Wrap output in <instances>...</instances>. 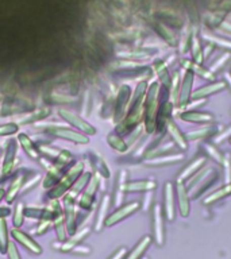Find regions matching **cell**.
Masks as SVG:
<instances>
[{"instance_id":"44dd1931","label":"cell","mask_w":231,"mask_h":259,"mask_svg":"<svg viewBox=\"0 0 231 259\" xmlns=\"http://www.w3.org/2000/svg\"><path fill=\"white\" fill-rule=\"evenodd\" d=\"M180 119L189 123H198V124H210L214 123V115L210 112H200V111H184L180 113Z\"/></svg>"},{"instance_id":"d4e9b609","label":"cell","mask_w":231,"mask_h":259,"mask_svg":"<svg viewBox=\"0 0 231 259\" xmlns=\"http://www.w3.org/2000/svg\"><path fill=\"white\" fill-rule=\"evenodd\" d=\"M153 69L158 77V82H160L164 88L169 89L172 76H170V73L169 70H168V66H166L165 62L162 60H156L153 62Z\"/></svg>"},{"instance_id":"9a60e30c","label":"cell","mask_w":231,"mask_h":259,"mask_svg":"<svg viewBox=\"0 0 231 259\" xmlns=\"http://www.w3.org/2000/svg\"><path fill=\"white\" fill-rule=\"evenodd\" d=\"M227 88L226 80H218L212 81L211 84L203 85L200 88H198L196 91L192 92V99H207L211 95H215V93L222 92L223 89Z\"/></svg>"},{"instance_id":"7dc6e473","label":"cell","mask_w":231,"mask_h":259,"mask_svg":"<svg viewBox=\"0 0 231 259\" xmlns=\"http://www.w3.org/2000/svg\"><path fill=\"white\" fill-rule=\"evenodd\" d=\"M223 173H224V182L228 184L231 182V154L226 153L223 154Z\"/></svg>"},{"instance_id":"003e7915","label":"cell","mask_w":231,"mask_h":259,"mask_svg":"<svg viewBox=\"0 0 231 259\" xmlns=\"http://www.w3.org/2000/svg\"><path fill=\"white\" fill-rule=\"evenodd\" d=\"M143 259H147V258H143Z\"/></svg>"},{"instance_id":"f546056e","label":"cell","mask_w":231,"mask_h":259,"mask_svg":"<svg viewBox=\"0 0 231 259\" xmlns=\"http://www.w3.org/2000/svg\"><path fill=\"white\" fill-rule=\"evenodd\" d=\"M24 180H26V174H18L14 180H12V182L10 184V188H8L7 193H6V201L8 202V204H11L14 200L16 198V196L19 194V192L22 190V186H23V182Z\"/></svg>"},{"instance_id":"4316f807","label":"cell","mask_w":231,"mask_h":259,"mask_svg":"<svg viewBox=\"0 0 231 259\" xmlns=\"http://www.w3.org/2000/svg\"><path fill=\"white\" fill-rule=\"evenodd\" d=\"M157 188V182L153 180H137V181H127L126 192H147Z\"/></svg>"},{"instance_id":"83f0119b","label":"cell","mask_w":231,"mask_h":259,"mask_svg":"<svg viewBox=\"0 0 231 259\" xmlns=\"http://www.w3.org/2000/svg\"><path fill=\"white\" fill-rule=\"evenodd\" d=\"M89 232H91V228H89V227H84V228H83L81 231H79L77 234H73L72 238L68 239V240H66V242L60 247V250L64 251V252L72 251L77 244H80V243L83 242L87 236H88Z\"/></svg>"},{"instance_id":"8d00e7d4","label":"cell","mask_w":231,"mask_h":259,"mask_svg":"<svg viewBox=\"0 0 231 259\" xmlns=\"http://www.w3.org/2000/svg\"><path fill=\"white\" fill-rule=\"evenodd\" d=\"M73 161V154L68 150H60V153L54 158V161L52 162L53 165L58 167V169L64 170L66 166H69V163Z\"/></svg>"},{"instance_id":"9f6ffc18","label":"cell","mask_w":231,"mask_h":259,"mask_svg":"<svg viewBox=\"0 0 231 259\" xmlns=\"http://www.w3.org/2000/svg\"><path fill=\"white\" fill-rule=\"evenodd\" d=\"M52 223H53L52 220H41L40 226H38V228H36V234L42 235L44 232H46Z\"/></svg>"},{"instance_id":"7bdbcfd3","label":"cell","mask_w":231,"mask_h":259,"mask_svg":"<svg viewBox=\"0 0 231 259\" xmlns=\"http://www.w3.org/2000/svg\"><path fill=\"white\" fill-rule=\"evenodd\" d=\"M157 30L160 31V35H161L162 38H164V39L168 42V44H170V45L177 44V38H176V35H174L173 32L170 31L169 28L166 27L165 24L158 23L157 24Z\"/></svg>"},{"instance_id":"cb8c5ba5","label":"cell","mask_w":231,"mask_h":259,"mask_svg":"<svg viewBox=\"0 0 231 259\" xmlns=\"http://www.w3.org/2000/svg\"><path fill=\"white\" fill-rule=\"evenodd\" d=\"M16 158V141H10L7 145V149H6V153H4V159H3V166H2V170H3L4 176L11 173L12 167H14V163H15Z\"/></svg>"},{"instance_id":"7402d4cb","label":"cell","mask_w":231,"mask_h":259,"mask_svg":"<svg viewBox=\"0 0 231 259\" xmlns=\"http://www.w3.org/2000/svg\"><path fill=\"white\" fill-rule=\"evenodd\" d=\"M11 235L14 236V239H15L16 242H19L24 248H27L28 251H31L32 254H42V248H41L40 244H38L31 236H28L27 234H24V232H22V231H19L16 228V230L12 231Z\"/></svg>"},{"instance_id":"8992f818","label":"cell","mask_w":231,"mask_h":259,"mask_svg":"<svg viewBox=\"0 0 231 259\" xmlns=\"http://www.w3.org/2000/svg\"><path fill=\"white\" fill-rule=\"evenodd\" d=\"M169 93L164 95V99L160 101L157 111V117H156V133L162 134L166 133V123L172 117V112H173V103L168 99Z\"/></svg>"},{"instance_id":"d6986e66","label":"cell","mask_w":231,"mask_h":259,"mask_svg":"<svg viewBox=\"0 0 231 259\" xmlns=\"http://www.w3.org/2000/svg\"><path fill=\"white\" fill-rule=\"evenodd\" d=\"M219 133V127L218 125L210 124L204 125L202 128H198V130H194V131H190L185 135L186 137V141L189 142H196V141H206V139H210L211 137H215L216 134Z\"/></svg>"},{"instance_id":"b9f144b4","label":"cell","mask_w":231,"mask_h":259,"mask_svg":"<svg viewBox=\"0 0 231 259\" xmlns=\"http://www.w3.org/2000/svg\"><path fill=\"white\" fill-rule=\"evenodd\" d=\"M54 228H56V234H57V239L60 240V242H64L65 238H66V228H65V219L64 214L60 216V218H57L54 220Z\"/></svg>"},{"instance_id":"db71d44e","label":"cell","mask_w":231,"mask_h":259,"mask_svg":"<svg viewBox=\"0 0 231 259\" xmlns=\"http://www.w3.org/2000/svg\"><path fill=\"white\" fill-rule=\"evenodd\" d=\"M207 99H190V101L185 105V111H194L195 108L202 107L203 104H206Z\"/></svg>"},{"instance_id":"f5cc1de1","label":"cell","mask_w":231,"mask_h":259,"mask_svg":"<svg viewBox=\"0 0 231 259\" xmlns=\"http://www.w3.org/2000/svg\"><path fill=\"white\" fill-rule=\"evenodd\" d=\"M26 177H27V176H26ZM41 180V174L40 173H35L34 174V178H30V180H27V178H26V180H24V182H23V186H22V192H27L28 189H30V188H31V186H34L36 184V182L40 181Z\"/></svg>"},{"instance_id":"816d5d0a","label":"cell","mask_w":231,"mask_h":259,"mask_svg":"<svg viewBox=\"0 0 231 259\" xmlns=\"http://www.w3.org/2000/svg\"><path fill=\"white\" fill-rule=\"evenodd\" d=\"M231 138V124L227 127L226 130H222V133H218L214 137V145H219V143H222L224 142V139H230Z\"/></svg>"},{"instance_id":"681fc988","label":"cell","mask_w":231,"mask_h":259,"mask_svg":"<svg viewBox=\"0 0 231 259\" xmlns=\"http://www.w3.org/2000/svg\"><path fill=\"white\" fill-rule=\"evenodd\" d=\"M45 208H24V216H27L30 219H44Z\"/></svg>"},{"instance_id":"d6a6232c","label":"cell","mask_w":231,"mask_h":259,"mask_svg":"<svg viewBox=\"0 0 231 259\" xmlns=\"http://www.w3.org/2000/svg\"><path fill=\"white\" fill-rule=\"evenodd\" d=\"M107 143H108L113 150H117L119 153H126L127 149H129V145L123 141V138L122 135L117 133V131H113V133H109L107 135Z\"/></svg>"},{"instance_id":"30bf717a","label":"cell","mask_w":231,"mask_h":259,"mask_svg":"<svg viewBox=\"0 0 231 259\" xmlns=\"http://www.w3.org/2000/svg\"><path fill=\"white\" fill-rule=\"evenodd\" d=\"M49 133L54 135L56 138H61V139H65V141L77 143V145H87L89 142L87 135L79 133V131H74L72 128H68V127H60L58 125V127L49 130Z\"/></svg>"},{"instance_id":"680465c9","label":"cell","mask_w":231,"mask_h":259,"mask_svg":"<svg viewBox=\"0 0 231 259\" xmlns=\"http://www.w3.org/2000/svg\"><path fill=\"white\" fill-rule=\"evenodd\" d=\"M151 200H153V193H151V190H147L145 194V197H143V204H142V208H143L145 210L149 209Z\"/></svg>"},{"instance_id":"603a6c76","label":"cell","mask_w":231,"mask_h":259,"mask_svg":"<svg viewBox=\"0 0 231 259\" xmlns=\"http://www.w3.org/2000/svg\"><path fill=\"white\" fill-rule=\"evenodd\" d=\"M127 184V171L121 170L117 177V184H115V190H113V205L119 206L123 202L125 198V188Z\"/></svg>"},{"instance_id":"52a82bcc","label":"cell","mask_w":231,"mask_h":259,"mask_svg":"<svg viewBox=\"0 0 231 259\" xmlns=\"http://www.w3.org/2000/svg\"><path fill=\"white\" fill-rule=\"evenodd\" d=\"M64 219L65 226H66V231L69 234H74L76 232V209H74V194L73 193H65L64 196Z\"/></svg>"},{"instance_id":"7c38bea8","label":"cell","mask_w":231,"mask_h":259,"mask_svg":"<svg viewBox=\"0 0 231 259\" xmlns=\"http://www.w3.org/2000/svg\"><path fill=\"white\" fill-rule=\"evenodd\" d=\"M166 134H169L170 139L173 142L174 145L177 146V149H180L181 151H185L188 149V141H186L185 134H182V131L180 130L174 120L170 117L168 123H166V128H165Z\"/></svg>"},{"instance_id":"3957f363","label":"cell","mask_w":231,"mask_h":259,"mask_svg":"<svg viewBox=\"0 0 231 259\" xmlns=\"http://www.w3.org/2000/svg\"><path fill=\"white\" fill-rule=\"evenodd\" d=\"M160 89H161L160 82L157 81L151 82V85L147 88L143 101V128L145 133L149 135L156 133V117L160 105Z\"/></svg>"},{"instance_id":"6da1fadb","label":"cell","mask_w":231,"mask_h":259,"mask_svg":"<svg viewBox=\"0 0 231 259\" xmlns=\"http://www.w3.org/2000/svg\"><path fill=\"white\" fill-rule=\"evenodd\" d=\"M147 88L149 87H147L146 81H141L137 85L135 92H134L133 97L130 100L127 113L117 125V133L119 135L130 134L143 121V101H145Z\"/></svg>"},{"instance_id":"bcb514c9","label":"cell","mask_w":231,"mask_h":259,"mask_svg":"<svg viewBox=\"0 0 231 259\" xmlns=\"http://www.w3.org/2000/svg\"><path fill=\"white\" fill-rule=\"evenodd\" d=\"M49 115H50V109L49 108H46V107H44V108H38L35 109V111L28 116L27 120H24L23 123H32V121L35 120H42V119H46Z\"/></svg>"},{"instance_id":"2e32d148","label":"cell","mask_w":231,"mask_h":259,"mask_svg":"<svg viewBox=\"0 0 231 259\" xmlns=\"http://www.w3.org/2000/svg\"><path fill=\"white\" fill-rule=\"evenodd\" d=\"M176 194L178 200V210L181 216L186 218L189 214V194H188L185 181H181V180L176 181Z\"/></svg>"},{"instance_id":"e0dca14e","label":"cell","mask_w":231,"mask_h":259,"mask_svg":"<svg viewBox=\"0 0 231 259\" xmlns=\"http://www.w3.org/2000/svg\"><path fill=\"white\" fill-rule=\"evenodd\" d=\"M207 158L204 155H198V157H195L192 161L182 167V170L180 171V174L177 176V180H181V181H186V180H189L195 173H198L199 170L204 167L206 165Z\"/></svg>"},{"instance_id":"ac0fdd59","label":"cell","mask_w":231,"mask_h":259,"mask_svg":"<svg viewBox=\"0 0 231 259\" xmlns=\"http://www.w3.org/2000/svg\"><path fill=\"white\" fill-rule=\"evenodd\" d=\"M184 153H168L157 155V157L149 158L146 159L145 163L149 166H165V165H173L180 161H184Z\"/></svg>"},{"instance_id":"f6af8a7d","label":"cell","mask_w":231,"mask_h":259,"mask_svg":"<svg viewBox=\"0 0 231 259\" xmlns=\"http://www.w3.org/2000/svg\"><path fill=\"white\" fill-rule=\"evenodd\" d=\"M204 39H210V42L208 44H211L212 46H219V48H223V49H227V50H231V42L230 40L227 39H220L219 36L216 35H208V34H204Z\"/></svg>"},{"instance_id":"5b68a950","label":"cell","mask_w":231,"mask_h":259,"mask_svg":"<svg viewBox=\"0 0 231 259\" xmlns=\"http://www.w3.org/2000/svg\"><path fill=\"white\" fill-rule=\"evenodd\" d=\"M130 100H131V89L129 85H122L118 91L117 100H115V107H113V119L115 121H119L126 116L127 109H129Z\"/></svg>"},{"instance_id":"f907efd6","label":"cell","mask_w":231,"mask_h":259,"mask_svg":"<svg viewBox=\"0 0 231 259\" xmlns=\"http://www.w3.org/2000/svg\"><path fill=\"white\" fill-rule=\"evenodd\" d=\"M93 201H95V196L83 193L81 194L80 200H79V205H80L83 209H89V208L93 205Z\"/></svg>"},{"instance_id":"d590c367","label":"cell","mask_w":231,"mask_h":259,"mask_svg":"<svg viewBox=\"0 0 231 259\" xmlns=\"http://www.w3.org/2000/svg\"><path fill=\"white\" fill-rule=\"evenodd\" d=\"M150 243H151V238L150 236H145V238H142L138 244L133 248V251L127 255V258L126 259H141V256L143 255L146 250H147V247L150 246Z\"/></svg>"},{"instance_id":"60d3db41","label":"cell","mask_w":231,"mask_h":259,"mask_svg":"<svg viewBox=\"0 0 231 259\" xmlns=\"http://www.w3.org/2000/svg\"><path fill=\"white\" fill-rule=\"evenodd\" d=\"M8 234H7V223L6 219H0V251L6 252L8 246Z\"/></svg>"},{"instance_id":"1f68e13d","label":"cell","mask_w":231,"mask_h":259,"mask_svg":"<svg viewBox=\"0 0 231 259\" xmlns=\"http://www.w3.org/2000/svg\"><path fill=\"white\" fill-rule=\"evenodd\" d=\"M231 194V182L226 184V185H223L222 188H219L218 190H215L212 193H210L207 196L203 202H204V205H210V204H214V202L219 201V200H222V198L227 197V196H230Z\"/></svg>"},{"instance_id":"c3c4849f","label":"cell","mask_w":231,"mask_h":259,"mask_svg":"<svg viewBox=\"0 0 231 259\" xmlns=\"http://www.w3.org/2000/svg\"><path fill=\"white\" fill-rule=\"evenodd\" d=\"M19 131V125L16 123H6L0 124V137H10Z\"/></svg>"},{"instance_id":"6125c7cd","label":"cell","mask_w":231,"mask_h":259,"mask_svg":"<svg viewBox=\"0 0 231 259\" xmlns=\"http://www.w3.org/2000/svg\"><path fill=\"white\" fill-rule=\"evenodd\" d=\"M224 80H226V82H227V88H230V91H231V76L230 74H228V76H226V78H224Z\"/></svg>"},{"instance_id":"e7e4bbea","label":"cell","mask_w":231,"mask_h":259,"mask_svg":"<svg viewBox=\"0 0 231 259\" xmlns=\"http://www.w3.org/2000/svg\"><path fill=\"white\" fill-rule=\"evenodd\" d=\"M228 141H230V143H231V138H230V139H228Z\"/></svg>"},{"instance_id":"8fae6325","label":"cell","mask_w":231,"mask_h":259,"mask_svg":"<svg viewBox=\"0 0 231 259\" xmlns=\"http://www.w3.org/2000/svg\"><path fill=\"white\" fill-rule=\"evenodd\" d=\"M139 208H141V204L138 201L129 202V204H125V205L119 206L115 212H112V213L107 216V219H105L104 222V226L112 227L113 224L122 222L123 219H126L127 216H130V214H133L134 212H137Z\"/></svg>"},{"instance_id":"ffe728a7","label":"cell","mask_w":231,"mask_h":259,"mask_svg":"<svg viewBox=\"0 0 231 259\" xmlns=\"http://www.w3.org/2000/svg\"><path fill=\"white\" fill-rule=\"evenodd\" d=\"M164 209L166 219L172 222L174 219V188L173 182H165L164 185Z\"/></svg>"},{"instance_id":"4dcf8cb0","label":"cell","mask_w":231,"mask_h":259,"mask_svg":"<svg viewBox=\"0 0 231 259\" xmlns=\"http://www.w3.org/2000/svg\"><path fill=\"white\" fill-rule=\"evenodd\" d=\"M18 142L22 146V149L28 157L32 158V159H40V150L36 149L34 142L31 141V138L26 135V134H19L18 135Z\"/></svg>"},{"instance_id":"03108f58","label":"cell","mask_w":231,"mask_h":259,"mask_svg":"<svg viewBox=\"0 0 231 259\" xmlns=\"http://www.w3.org/2000/svg\"><path fill=\"white\" fill-rule=\"evenodd\" d=\"M230 76H231V69H230Z\"/></svg>"},{"instance_id":"91938a15","label":"cell","mask_w":231,"mask_h":259,"mask_svg":"<svg viewBox=\"0 0 231 259\" xmlns=\"http://www.w3.org/2000/svg\"><path fill=\"white\" fill-rule=\"evenodd\" d=\"M72 251L73 252H76V254H89V252H91L89 247H80L79 244H77Z\"/></svg>"},{"instance_id":"be15d7a7","label":"cell","mask_w":231,"mask_h":259,"mask_svg":"<svg viewBox=\"0 0 231 259\" xmlns=\"http://www.w3.org/2000/svg\"><path fill=\"white\" fill-rule=\"evenodd\" d=\"M4 196H6V192H4L3 189H0V201H2V200H3Z\"/></svg>"},{"instance_id":"5bb4252c","label":"cell","mask_w":231,"mask_h":259,"mask_svg":"<svg viewBox=\"0 0 231 259\" xmlns=\"http://www.w3.org/2000/svg\"><path fill=\"white\" fill-rule=\"evenodd\" d=\"M180 65H181V68L184 69V70H188V72L194 73V74L202 77V78H204V80H210V81L215 80V74L211 72L210 69L204 68L202 64H198V62H195L194 60L181 58V60H180Z\"/></svg>"},{"instance_id":"f1b7e54d","label":"cell","mask_w":231,"mask_h":259,"mask_svg":"<svg viewBox=\"0 0 231 259\" xmlns=\"http://www.w3.org/2000/svg\"><path fill=\"white\" fill-rule=\"evenodd\" d=\"M62 171H64V170L58 169V167H56V166L52 163L50 167L48 169V171H46V174H45L44 180H42V188H45V189H50V188H53L57 182L60 181L61 177L64 176Z\"/></svg>"},{"instance_id":"ee69618b","label":"cell","mask_w":231,"mask_h":259,"mask_svg":"<svg viewBox=\"0 0 231 259\" xmlns=\"http://www.w3.org/2000/svg\"><path fill=\"white\" fill-rule=\"evenodd\" d=\"M24 220V204L23 202H18L14 210V218H12V223L16 228H19L23 224Z\"/></svg>"},{"instance_id":"f35d334b","label":"cell","mask_w":231,"mask_h":259,"mask_svg":"<svg viewBox=\"0 0 231 259\" xmlns=\"http://www.w3.org/2000/svg\"><path fill=\"white\" fill-rule=\"evenodd\" d=\"M230 57H231L230 53H223L222 56H219L218 58L211 64V66L208 69H210L211 72L214 73V74H218V73L220 72L224 66H226L227 62L230 61Z\"/></svg>"},{"instance_id":"ab89813d","label":"cell","mask_w":231,"mask_h":259,"mask_svg":"<svg viewBox=\"0 0 231 259\" xmlns=\"http://www.w3.org/2000/svg\"><path fill=\"white\" fill-rule=\"evenodd\" d=\"M89 178H91V173H88V171H83V173L80 174V177L77 178L76 182H74L72 188H70V189H72V192H70V193H73L74 196H77V194L81 192V189H83V188H85V185L88 184Z\"/></svg>"},{"instance_id":"74e56055","label":"cell","mask_w":231,"mask_h":259,"mask_svg":"<svg viewBox=\"0 0 231 259\" xmlns=\"http://www.w3.org/2000/svg\"><path fill=\"white\" fill-rule=\"evenodd\" d=\"M203 150L206 151V154L208 155V157H211V159H214L216 163L222 165L223 154L222 151L216 147V145H214V143H208V142H204V143H203Z\"/></svg>"},{"instance_id":"11a10c76","label":"cell","mask_w":231,"mask_h":259,"mask_svg":"<svg viewBox=\"0 0 231 259\" xmlns=\"http://www.w3.org/2000/svg\"><path fill=\"white\" fill-rule=\"evenodd\" d=\"M8 255V259H20L19 256V252H18V248H16L15 243L12 242H8V246H7V250H6Z\"/></svg>"},{"instance_id":"4fadbf2b","label":"cell","mask_w":231,"mask_h":259,"mask_svg":"<svg viewBox=\"0 0 231 259\" xmlns=\"http://www.w3.org/2000/svg\"><path fill=\"white\" fill-rule=\"evenodd\" d=\"M153 234L156 243L158 246H162L165 242V232H164V222H162V206L160 204L153 205Z\"/></svg>"},{"instance_id":"94428289","label":"cell","mask_w":231,"mask_h":259,"mask_svg":"<svg viewBox=\"0 0 231 259\" xmlns=\"http://www.w3.org/2000/svg\"><path fill=\"white\" fill-rule=\"evenodd\" d=\"M11 214V209L8 206H0V219H6Z\"/></svg>"},{"instance_id":"836d02e7","label":"cell","mask_w":231,"mask_h":259,"mask_svg":"<svg viewBox=\"0 0 231 259\" xmlns=\"http://www.w3.org/2000/svg\"><path fill=\"white\" fill-rule=\"evenodd\" d=\"M190 53H192V58H194L195 62L198 64H203L204 61V54H203V48L200 45V39L196 34H192L190 35Z\"/></svg>"},{"instance_id":"9c48e42d","label":"cell","mask_w":231,"mask_h":259,"mask_svg":"<svg viewBox=\"0 0 231 259\" xmlns=\"http://www.w3.org/2000/svg\"><path fill=\"white\" fill-rule=\"evenodd\" d=\"M60 116L64 119L65 121H68L69 124H72L73 127H76L77 130H80L81 133L87 134V135H95L96 134V128L92 124H89L88 121L84 120L83 117L76 115L72 111L68 109H60Z\"/></svg>"},{"instance_id":"484cf974","label":"cell","mask_w":231,"mask_h":259,"mask_svg":"<svg viewBox=\"0 0 231 259\" xmlns=\"http://www.w3.org/2000/svg\"><path fill=\"white\" fill-rule=\"evenodd\" d=\"M109 204H111V196L109 194H104L103 198H101L100 205H99V209H97L96 213V223H95V230L100 231L104 226V222L107 216H108V208Z\"/></svg>"},{"instance_id":"e575fe53","label":"cell","mask_w":231,"mask_h":259,"mask_svg":"<svg viewBox=\"0 0 231 259\" xmlns=\"http://www.w3.org/2000/svg\"><path fill=\"white\" fill-rule=\"evenodd\" d=\"M181 76H180V72L176 70L172 76V80H170V87H169V96L170 101L173 103V105H176L177 103L178 92H180V87H181Z\"/></svg>"},{"instance_id":"ba28073f","label":"cell","mask_w":231,"mask_h":259,"mask_svg":"<svg viewBox=\"0 0 231 259\" xmlns=\"http://www.w3.org/2000/svg\"><path fill=\"white\" fill-rule=\"evenodd\" d=\"M194 73L188 72V70H184V76H182L181 87H180V92H178L177 103H176V107L178 108H185V105L188 104L192 99V87H194Z\"/></svg>"},{"instance_id":"6f0895ef","label":"cell","mask_w":231,"mask_h":259,"mask_svg":"<svg viewBox=\"0 0 231 259\" xmlns=\"http://www.w3.org/2000/svg\"><path fill=\"white\" fill-rule=\"evenodd\" d=\"M126 254H127V250H126V247H121V248H118L115 252H113L108 259H125Z\"/></svg>"},{"instance_id":"7a4b0ae2","label":"cell","mask_w":231,"mask_h":259,"mask_svg":"<svg viewBox=\"0 0 231 259\" xmlns=\"http://www.w3.org/2000/svg\"><path fill=\"white\" fill-rule=\"evenodd\" d=\"M219 171L215 170L211 166H204L199 170L198 173H195L189 180H186L185 185L188 189L189 197L198 198L202 193H204L207 189H210L211 186L215 185L219 180Z\"/></svg>"},{"instance_id":"277c9868","label":"cell","mask_w":231,"mask_h":259,"mask_svg":"<svg viewBox=\"0 0 231 259\" xmlns=\"http://www.w3.org/2000/svg\"><path fill=\"white\" fill-rule=\"evenodd\" d=\"M84 171V162L77 161L76 163H73L68 169V171L61 177V180L57 182L56 185L53 186L50 192H49V197L52 198H61L70 188L73 184L76 182V180L80 177V174Z\"/></svg>"}]
</instances>
